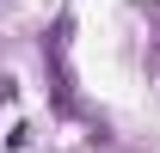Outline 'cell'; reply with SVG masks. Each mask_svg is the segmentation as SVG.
<instances>
[{
  "instance_id": "cell-1",
  "label": "cell",
  "mask_w": 160,
  "mask_h": 153,
  "mask_svg": "<svg viewBox=\"0 0 160 153\" xmlns=\"http://www.w3.org/2000/svg\"><path fill=\"white\" fill-rule=\"evenodd\" d=\"M43 61H49V80H56V104H62V110H80L74 74H68V25H56V31L43 37Z\"/></svg>"
},
{
  "instance_id": "cell-2",
  "label": "cell",
  "mask_w": 160,
  "mask_h": 153,
  "mask_svg": "<svg viewBox=\"0 0 160 153\" xmlns=\"http://www.w3.org/2000/svg\"><path fill=\"white\" fill-rule=\"evenodd\" d=\"M6 147H12V153H25V147H31V129H25V123H12V135H6Z\"/></svg>"
}]
</instances>
